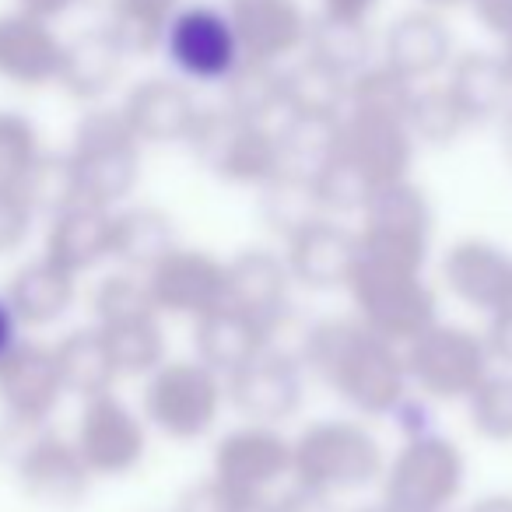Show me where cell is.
I'll return each mask as SVG.
<instances>
[{"label":"cell","mask_w":512,"mask_h":512,"mask_svg":"<svg viewBox=\"0 0 512 512\" xmlns=\"http://www.w3.org/2000/svg\"><path fill=\"white\" fill-rule=\"evenodd\" d=\"M295 355L358 418H393L411 397L404 348L372 334L355 313L309 323Z\"/></svg>","instance_id":"cell-1"},{"label":"cell","mask_w":512,"mask_h":512,"mask_svg":"<svg viewBox=\"0 0 512 512\" xmlns=\"http://www.w3.org/2000/svg\"><path fill=\"white\" fill-rule=\"evenodd\" d=\"M386 449L362 418H320L292 435V484L330 498L383 481Z\"/></svg>","instance_id":"cell-2"},{"label":"cell","mask_w":512,"mask_h":512,"mask_svg":"<svg viewBox=\"0 0 512 512\" xmlns=\"http://www.w3.org/2000/svg\"><path fill=\"white\" fill-rule=\"evenodd\" d=\"M348 299L358 320L397 348L414 344L439 323V299L425 281V271L386 264L362 253L348 281Z\"/></svg>","instance_id":"cell-3"},{"label":"cell","mask_w":512,"mask_h":512,"mask_svg":"<svg viewBox=\"0 0 512 512\" xmlns=\"http://www.w3.org/2000/svg\"><path fill=\"white\" fill-rule=\"evenodd\" d=\"M141 151L144 144L130 134L120 109H85V116L74 127L71 148H67L81 204L116 211L141 179Z\"/></svg>","instance_id":"cell-4"},{"label":"cell","mask_w":512,"mask_h":512,"mask_svg":"<svg viewBox=\"0 0 512 512\" xmlns=\"http://www.w3.org/2000/svg\"><path fill=\"white\" fill-rule=\"evenodd\" d=\"M228 411V386L197 358H169L141 390V414L155 435L169 442H200Z\"/></svg>","instance_id":"cell-5"},{"label":"cell","mask_w":512,"mask_h":512,"mask_svg":"<svg viewBox=\"0 0 512 512\" xmlns=\"http://www.w3.org/2000/svg\"><path fill=\"white\" fill-rule=\"evenodd\" d=\"M186 148L193 151L200 169L232 186L264 190L271 179H278L285 172L278 127L246 120V116L232 113L228 106L200 109V120L193 127Z\"/></svg>","instance_id":"cell-6"},{"label":"cell","mask_w":512,"mask_h":512,"mask_svg":"<svg viewBox=\"0 0 512 512\" xmlns=\"http://www.w3.org/2000/svg\"><path fill=\"white\" fill-rule=\"evenodd\" d=\"M467 481V460L453 439L425 432L404 439L386 460L379 502L390 512H449Z\"/></svg>","instance_id":"cell-7"},{"label":"cell","mask_w":512,"mask_h":512,"mask_svg":"<svg viewBox=\"0 0 512 512\" xmlns=\"http://www.w3.org/2000/svg\"><path fill=\"white\" fill-rule=\"evenodd\" d=\"M411 390L432 404L470 400L474 390L491 376V351L484 334H474L456 323H435L432 330L404 348Z\"/></svg>","instance_id":"cell-8"},{"label":"cell","mask_w":512,"mask_h":512,"mask_svg":"<svg viewBox=\"0 0 512 512\" xmlns=\"http://www.w3.org/2000/svg\"><path fill=\"white\" fill-rule=\"evenodd\" d=\"M432 232L435 211L425 190L414 186L411 179H400V183L372 190L362 211V225H358V253L425 271Z\"/></svg>","instance_id":"cell-9"},{"label":"cell","mask_w":512,"mask_h":512,"mask_svg":"<svg viewBox=\"0 0 512 512\" xmlns=\"http://www.w3.org/2000/svg\"><path fill=\"white\" fill-rule=\"evenodd\" d=\"M162 53L179 81L200 88H225L232 74L246 64L225 4H204V0L179 8L165 32Z\"/></svg>","instance_id":"cell-10"},{"label":"cell","mask_w":512,"mask_h":512,"mask_svg":"<svg viewBox=\"0 0 512 512\" xmlns=\"http://www.w3.org/2000/svg\"><path fill=\"white\" fill-rule=\"evenodd\" d=\"M15 449H11V474L15 484L29 502L43 509L71 512L92 491V470L81 460L71 435L39 428V432H11Z\"/></svg>","instance_id":"cell-11"},{"label":"cell","mask_w":512,"mask_h":512,"mask_svg":"<svg viewBox=\"0 0 512 512\" xmlns=\"http://www.w3.org/2000/svg\"><path fill=\"white\" fill-rule=\"evenodd\" d=\"M207 477L242 498L278 495L292 484V439L281 428L239 421L214 439Z\"/></svg>","instance_id":"cell-12"},{"label":"cell","mask_w":512,"mask_h":512,"mask_svg":"<svg viewBox=\"0 0 512 512\" xmlns=\"http://www.w3.org/2000/svg\"><path fill=\"white\" fill-rule=\"evenodd\" d=\"M81 460L88 463L92 477H130L148 460L151 428L144 421L141 407H130L120 393H102V397L81 400L78 425L71 432Z\"/></svg>","instance_id":"cell-13"},{"label":"cell","mask_w":512,"mask_h":512,"mask_svg":"<svg viewBox=\"0 0 512 512\" xmlns=\"http://www.w3.org/2000/svg\"><path fill=\"white\" fill-rule=\"evenodd\" d=\"M306 365L299 355L281 344L264 348L253 362H246L239 372L225 379L228 407L249 425L285 428L306 400Z\"/></svg>","instance_id":"cell-14"},{"label":"cell","mask_w":512,"mask_h":512,"mask_svg":"<svg viewBox=\"0 0 512 512\" xmlns=\"http://www.w3.org/2000/svg\"><path fill=\"white\" fill-rule=\"evenodd\" d=\"M67 390L60 376L53 344L25 337L4 362H0V411L11 432H39L50 428V418L60 411Z\"/></svg>","instance_id":"cell-15"},{"label":"cell","mask_w":512,"mask_h":512,"mask_svg":"<svg viewBox=\"0 0 512 512\" xmlns=\"http://www.w3.org/2000/svg\"><path fill=\"white\" fill-rule=\"evenodd\" d=\"M292 274L285 253L264 246L239 249L225 260V306L256 320L278 344V334L292 323Z\"/></svg>","instance_id":"cell-16"},{"label":"cell","mask_w":512,"mask_h":512,"mask_svg":"<svg viewBox=\"0 0 512 512\" xmlns=\"http://www.w3.org/2000/svg\"><path fill=\"white\" fill-rule=\"evenodd\" d=\"M414 151H418V144L400 116L344 109L334 155L348 162L372 190L411 179Z\"/></svg>","instance_id":"cell-17"},{"label":"cell","mask_w":512,"mask_h":512,"mask_svg":"<svg viewBox=\"0 0 512 512\" xmlns=\"http://www.w3.org/2000/svg\"><path fill=\"white\" fill-rule=\"evenodd\" d=\"M144 281L158 316L197 323L225 306V260L207 249L176 246Z\"/></svg>","instance_id":"cell-18"},{"label":"cell","mask_w":512,"mask_h":512,"mask_svg":"<svg viewBox=\"0 0 512 512\" xmlns=\"http://www.w3.org/2000/svg\"><path fill=\"white\" fill-rule=\"evenodd\" d=\"M288 274L306 292H348L358 264V228L337 218H316L285 239Z\"/></svg>","instance_id":"cell-19"},{"label":"cell","mask_w":512,"mask_h":512,"mask_svg":"<svg viewBox=\"0 0 512 512\" xmlns=\"http://www.w3.org/2000/svg\"><path fill=\"white\" fill-rule=\"evenodd\" d=\"M116 109L144 148H162V144L190 141L204 106H197L193 88L176 74L172 78L158 74V78H141L137 85H130Z\"/></svg>","instance_id":"cell-20"},{"label":"cell","mask_w":512,"mask_h":512,"mask_svg":"<svg viewBox=\"0 0 512 512\" xmlns=\"http://www.w3.org/2000/svg\"><path fill=\"white\" fill-rule=\"evenodd\" d=\"M442 285L456 302L484 316L512 306V253L488 239H456L439 264Z\"/></svg>","instance_id":"cell-21"},{"label":"cell","mask_w":512,"mask_h":512,"mask_svg":"<svg viewBox=\"0 0 512 512\" xmlns=\"http://www.w3.org/2000/svg\"><path fill=\"white\" fill-rule=\"evenodd\" d=\"M225 11L246 60L285 67L306 50L313 18L302 11L299 0H225Z\"/></svg>","instance_id":"cell-22"},{"label":"cell","mask_w":512,"mask_h":512,"mask_svg":"<svg viewBox=\"0 0 512 512\" xmlns=\"http://www.w3.org/2000/svg\"><path fill=\"white\" fill-rule=\"evenodd\" d=\"M64 43L67 39L46 18L18 8L0 15V78L25 92L57 85Z\"/></svg>","instance_id":"cell-23"},{"label":"cell","mask_w":512,"mask_h":512,"mask_svg":"<svg viewBox=\"0 0 512 512\" xmlns=\"http://www.w3.org/2000/svg\"><path fill=\"white\" fill-rule=\"evenodd\" d=\"M379 53H383L379 60L411 85H428L432 78L446 74L456 60L446 18L428 8H414L393 18Z\"/></svg>","instance_id":"cell-24"},{"label":"cell","mask_w":512,"mask_h":512,"mask_svg":"<svg viewBox=\"0 0 512 512\" xmlns=\"http://www.w3.org/2000/svg\"><path fill=\"white\" fill-rule=\"evenodd\" d=\"M43 256L74 278L113 260V211L78 200V204L53 214L46 221Z\"/></svg>","instance_id":"cell-25"},{"label":"cell","mask_w":512,"mask_h":512,"mask_svg":"<svg viewBox=\"0 0 512 512\" xmlns=\"http://www.w3.org/2000/svg\"><path fill=\"white\" fill-rule=\"evenodd\" d=\"M446 88L456 99L460 113L470 127L481 123H502L512 109V81L505 74V64L498 53L467 50L456 53V60L446 71Z\"/></svg>","instance_id":"cell-26"},{"label":"cell","mask_w":512,"mask_h":512,"mask_svg":"<svg viewBox=\"0 0 512 512\" xmlns=\"http://www.w3.org/2000/svg\"><path fill=\"white\" fill-rule=\"evenodd\" d=\"M123 67H127V57L113 43V36L99 25V29H88L64 43V64H60L57 88H64L74 102L99 106L120 85Z\"/></svg>","instance_id":"cell-27"},{"label":"cell","mask_w":512,"mask_h":512,"mask_svg":"<svg viewBox=\"0 0 512 512\" xmlns=\"http://www.w3.org/2000/svg\"><path fill=\"white\" fill-rule=\"evenodd\" d=\"M4 295H8L11 309L25 330H43L71 313L74 299H78V278L46 256H36V260L18 267Z\"/></svg>","instance_id":"cell-28"},{"label":"cell","mask_w":512,"mask_h":512,"mask_svg":"<svg viewBox=\"0 0 512 512\" xmlns=\"http://www.w3.org/2000/svg\"><path fill=\"white\" fill-rule=\"evenodd\" d=\"M271 334L256 320L242 316L239 309L221 306L193 323V358L214 369L221 379L239 372L246 362H253L264 348H271Z\"/></svg>","instance_id":"cell-29"},{"label":"cell","mask_w":512,"mask_h":512,"mask_svg":"<svg viewBox=\"0 0 512 512\" xmlns=\"http://www.w3.org/2000/svg\"><path fill=\"white\" fill-rule=\"evenodd\" d=\"M176 246V225L162 207L134 204L113 211V260L120 271L148 278Z\"/></svg>","instance_id":"cell-30"},{"label":"cell","mask_w":512,"mask_h":512,"mask_svg":"<svg viewBox=\"0 0 512 512\" xmlns=\"http://www.w3.org/2000/svg\"><path fill=\"white\" fill-rule=\"evenodd\" d=\"M302 57L323 64L351 85L365 67L376 64V36H372L369 22H348V18H334L320 11L309 25Z\"/></svg>","instance_id":"cell-31"},{"label":"cell","mask_w":512,"mask_h":512,"mask_svg":"<svg viewBox=\"0 0 512 512\" xmlns=\"http://www.w3.org/2000/svg\"><path fill=\"white\" fill-rule=\"evenodd\" d=\"M186 0H109L102 29L113 36V43L123 50V57H155L162 53L165 32L172 18L179 15Z\"/></svg>","instance_id":"cell-32"},{"label":"cell","mask_w":512,"mask_h":512,"mask_svg":"<svg viewBox=\"0 0 512 512\" xmlns=\"http://www.w3.org/2000/svg\"><path fill=\"white\" fill-rule=\"evenodd\" d=\"M53 351H57V365H60V376H64L67 397L92 400L102 397V393H113L120 376H116L109 348L95 327L71 330V334H64L53 344Z\"/></svg>","instance_id":"cell-33"},{"label":"cell","mask_w":512,"mask_h":512,"mask_svg":"<svg viewBox=\"0 0 512 512\" xmlns=\"http://www.w3.org/2000/svg\"><path fill=\"white\" fill-rule=\"evenodd\" d=\"M348 109V81L309 57L285 64V116L341 120Z\"/></svg>","instance_id":"cell-34"},{"label":"cell","mask_w":512,"mask_h":512,"mask_svg":"<svg viewBox=\"0 0 512 512\" xmlns=\"http://www.w3.org/2000/svg\"><path fill=\"white\" fill-rule=\"evenodd\" d=\"M109 348L120 379H148L158 365L169 362V344L162 334V316L155 320H134L120 327H95Z\"/></svg>","instance_id":"cell-35"},{"label":"cell","mask_w":512,"mask_h":512,"mask_svg":"<svg viewBox=\"0 0 512 512\" xmlns=\"http://www.w3.org/2000/svg\"><path fill=\"white\" fill-rule=\"evenodd\" d=\"M467 116L460 113L456 99L449 95L446 81L439 85H418L411 95V106H407V130H411L414 144H425V148H449L456 137L467 130Z\"/></svg>","instance_id":"cell-36"},{"label":"cell","mask_w":512,"mask_h":512,"mask_svg":"<svg viewBox=\"0 0 512 512\" xmlns=\"http://www.w3.org/2000/svg\"><path fill=\"white\" fill-rule=\"evenodd\" d=\"M225 106L256 123H271L274 113H285V67L246 60L225 85Z\"/></svg>","instance_id":"cell-37"},{"label":"cell","mask_w":512,"mask_h":512,"mask_svg":"<svg viewBox=\"0 0 512 512\" xmlns=\"http://www.w3.org/2000/svg\"><path fill=\"white\" fill-rule=\"evenodd\" d=\"M92 327H120V323L134 320H155L158 309L151 302L148 281L141 274L130 271H113L92 288Z\"/></svg>","instance_id":"cell-38"},{"label":"cell","mask_w":512,"mask_h":512,"mask_svg":"<svg viewBox=\"0 0 512 512\" xmlns=\"http://www.w3.org/2000/svg\"><path fill=\"white\" fill-rule=\"evenodd\" d=\"M337 134H341V120L285 116V123L278 127L285 172H302V176H313L320 165H327L330 158H334Z\"/></svg>","instance_id":"cell-39"},{"label":"cell","mask_w":512,"mask_h":512,"mask_svg":"<svg viewBox=\"0 0 512 512\" xmlns=\"http://www.w3.org/2000/svg\"><path fill=\"white\" fill-rule=\"evenodd\" d=\"M260 211H264V221L281 239L306 228L309 221L323 218L320 207H316L313 179L302 176V172H281L278 179H271L260 190Z\"/></svg>","instance_id":"cell-40"},{"label":"cell","mask_w":512,"mask_h":512,"mask_svg":"<svg viewBox=\"0 0 512 512\" xmlns=\"http://www.w3.org/2000/svg\"><path fill=\"white\" fill-rule=\"evenodd\" d=\"M36 123L25 113L0 109V193H18L36 162L43 158Z\"/></svg>","instance_id":"cell-41"},{"label":"cell","mask_w":512,"mask_h":512,"mask_svg":"<svg viewBox=\"0 0 512 512\" xmlns=\"http://www.w3.org/2000/svg\"><path fill=\"white\" fill-rule=\"evenodd\" d=\"M18 193H22V200L32 207V214L46 221L64 211V207L78 204V190H74V172H71V162H67V151H43V158L36 162V169L29 172V179H25Z\"/></svg>","instance_id":"cell-42"},{"label":"cell","mask_w":512,"mask_h":512,"mask_svg":"<svg viewBox=\"0 0 512 512\" xmlns=\"http://www.w3.org/2000/svg\"><path fill=\"white\" fill-rule=\"evenodd\" d=\"M411 81H404L397 71L376 60L372 67H365L355 81L348 85V109L355 113H383V116H400L407 123V106L414 95Z\"/></svg>","instance_id":"cell-43"},{"label":"cell","mask_w":512,"mask_h":512,"mask_svg":"<svg viewBox=\"0 0 512 512\" xmlns=\"http://www.w3.org/2000/svg\"><path fill=\"white\" fill-rule=\"evenodd\" d=\"M470 428L488 442H512V376L491 372L467 400Z\"/></svg>","instance_id":"cell-44"},{"label":"cell","mask_w":512,"mask_h":512,"mask_svg":"<svg viewBox=\"0 0 512 512\" xmlns=\"http://www.w3.org/2000/svg\"><path fill=\"white\" fill-rule=\"evenodd\" d=\"M36 214L22 200V193H0V256L18 253L29 242Z\"/></svg>","instance_id":"cell-45"},{"label":"cell","mask_w":512,"mask_h":512,"mask_svg":"<svg viewBox=\"0 0 512 512\" xmlns=\"http://www.w3.org/2000/svg\"><path fill=\"white\" fill-rule=\"evenodd\" d=\"M235 502H239V495L225 491L214 477H200L197 484L183 488L172 512H235Z\"/></svg>","instance_id":"cell-46"},{"label":"cell","mask_w":512,"mask_h":512,"mask_svg":"<svg viewBox=\"0 0 512 512\" xmlns=\"http://www.w3.org/2000/svg\"><path fill=\"white\" fill-rule=\"evenodd\" d=\"M477 25H481L488 36L509 43L512 39V0H474L470 4Z\"/></svg>","instance_id":"cell-47"},{"label":"cell","mask_w":512,"mask_h":512,"mask_svg":"<svg viewBox=\"0 0 512 512\" xmlns=\"http://www.w3.org/2000/svg\"><path fill=\"white\" fill-rule=\"evenodd\" d=\"M278 512H341L337 498L323 495V491L302 488V484H285L278 491Z\"/></svg>","instance_id":"cell-48"},{"label":"cell","mask_w":512,"mask_h":512,"mask_svg":"<svg viewBox=\"0 0 512 512\" xmlns=\"http://www.w3.org/2000/svg\"><path fill=\"white\" fill-rule=\"evenodd\" d=\"M484 344H488V351H491V362L509 365L512 369V306H505V309H498L495 316H488Z\"/></svg>","instance_id":"cell-49"},{"label":"cell","mask_w":512,"mask_h":512,"mask_svg":"<svg viewBox=\"0 0 512 512\" xmlns=\"http://www.w3.org/2000/svg\"><path fill=\"white\" fill-rule=\"evenodd\" d=\"M379 4L383 0H320V11L334 18H348V22H372Z\"/></svg>","instance_id":"cell-50"},{"label":"cell","mask_w":512,"mask_h":512,"mask_svg":"<svg viewBox=\"0 0 512 512\" xmlns=\"http://www.w3.org/2000/svg\"><path fill=\"white\" fill-rule=\"evenodd\" d=\"M22 320L15 316V309H11V302H8V295L0 292V362L11 355V351L18 348V344L25 341L22 337Z\"/></svg>","instance_id":"cell-51"},{"label":"cell","mask_w":512,"mask_h":512,"mask_svg":"<svg viewBox=\"0 0 512 512\" xmlns=\"http://www.w3.org/2000/svg\"><path fill=\"white\" fill-rule=\"evenodd\" d=\"M81 4H85V0H18V11H29V15H36V18H46V22H57L67 11L81 8Z\"/></svg>","instance_id":"cell-52"},{"label":"cell","mask_w":512,"mask_h":512,"mask_svg":"<svg viewBox=\"0 0 512 512\" xmlns=\"http://www.w3.org/2000/svg\"><path fill=\"white\" fill-rule=\"evenodd\" d=\"M470 512H512V495H488L470 505Z\"/></svg>","instance_id":"cell-53"},{"label":"cell","mask_w":512,"mask_h":512,"mask_svg":"<svg viewBox=\"0 0 512 512\" xmlns=\"http://www.w3.org/2000/svg\"><path fill=\"white\" fill-rule=\"evenodd\" d=\"M474 0H418V8H428L435 15H446V11H456V8H470Z\"/></svg>","instance_id":"cell-54"},{"label":"cell","mask_w":512,"mask_h":512,"mask_svg":"<svg viewBox=\"0 0 512 512\" xmlns=\"http://www.w3.org/2000/svg\"><path fill=\"white\" fill-rule=\"evenodd\" d=\"M502 148H505V158H509V165H512V109L502 120Z\"/></svg>","instance_id":"cell-55"},{"label":"cell","mask_w":512,"mask_h":512,"mask_svg":"<svg viewBox=\"0 0 512 512\" xmlns=\"http://www.w3.org/2000/svg\"><path fill=\"white\" fill-rule=\"evenodd\" d=\"M498 57H502L505 74H509V81H512V39H509V43H502V53H498Z\"/></svg>","instance_id":"cell-56"},{"label":"cell","mask_w":512,"mask_h":512,"mask_svg":"<svg viewBox=\"0 0 512 512\" xmlns=\"http://www.w3.org/2000/svg\"><path fill=\"white\" fill-rule=\"evenodd\" d=\"M348 512H390L383 502H369V505H355V509H348Z\"/></svg>","instance_id":"cell-57"}]
</instances>
